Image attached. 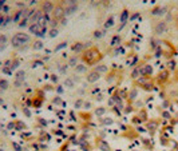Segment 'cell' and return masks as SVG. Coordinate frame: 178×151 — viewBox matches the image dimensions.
<instances>
[{"label": "cell", "instance_id": "obj_1", "mask_svg": "<svg viewBox=\"0 0 178 151\" xmlns=\"http://www.w3.org/2000/svg\"><path fill=\"white\" fill-rule=\"evenodd\" d=\"M98 78H99V74H98V72H91L90 76H88V80H90V82H94V80H97Z\"/></svg>", "mask_w": 178, "mask_h": 151}]
</instances>
